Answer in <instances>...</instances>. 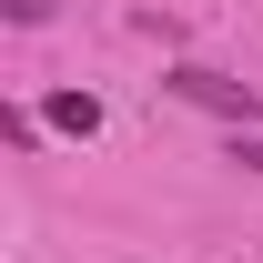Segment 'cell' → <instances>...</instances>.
I'll use <instances>...</instances> for the list:
<instances>
[{
	"label": "cell",
	"mask_w": 263,
	"mask_h": 263,
	"mask_svg": "<svg viewBox=\"0 0 263 263\" xmlns=\"http://www.w3.org/2000/svg\"><path fill=\"white\" fill-rule=\"evenodd\" d=\"M172 91L202 101V111H223V122H263V91H243V81H223V71H202V61L172 71Z\"/></svg>",
	"instance_id": "cell-1"
},
{
	"label": "cell",
	"mask_w": 263,
	"mask_h": 263,
	"mask_svg": "<svg viewBox=\"0 0 263 263\" xmlns=\"http://www.w3.org/2000/svg\"><path fill=\"white\" fill-rule=\"evenodd\" d=\"M51 132L91 142V132H101V101H91V91H51Z\"/></svg>",
	"instance_id": "cell-2"
},
{
	"label": "cell",
	"mask_w": 263,
	"mask_h": 263,
	"mask_svg": "<svg viewBox=\"0 0 263 263\" xmlns=\"http://www.w3.org/2000/svg\"><path fill=\"white\" fill-rule=\"evenodd\" d=\"M0 10H10L21 31H41V21H51V0H0Z\"/></svg>",
	"instance_id": "cell-3"
},
{
	"label": "cell",
	"mask_w": 263,
	"mask_h": 263,
	"mask_svg": "<svg viewBox=\"0 0 263 263\" xmlns=\"http://www.w3.org/2000/svg\"><path fill=\"white\" fill-rule=\"evenodd\" d=\"M233 162H243V172H263V132H253V142H233Z\"/></svg>",
	"instance_id": "cell-4"
}]
</instances>
